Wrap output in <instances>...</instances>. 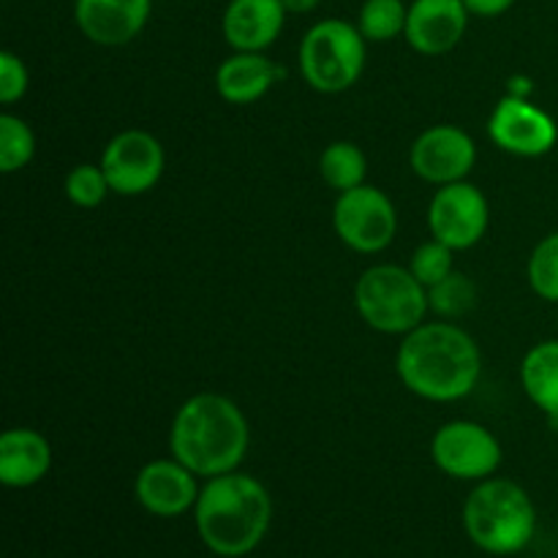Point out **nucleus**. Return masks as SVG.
<instances>
[{
    "label": "nucleus",
    "mask_w": 558,
    "mask_h": 558,
    "mask_svg": "<svg viewBox=\"0 0 558 558\" xmlns=\"http://www.w3.org/2000/svg\"><path fill=\"white\" fill-rule=\"evenodd\" d=\"M401 385L430 403H456L472 396L483 376L477 341L452 322H423L407 332L396 354Z\"/></svg>",
    "instance_id": "obj_1"
},
{
    "label": "nucleus",
    "mask_w": 558,
    "mask_h": 558,
    "mask_svg": "<svg viewBox=\"0 0 558 558\" xmlns=\"http://www.w3.org/2000/svg\"><path fill=\"white\" fill-rule=\"evenodd\" d=\"M251 447L243 409L218 392H196L180 403L169 428V452L199 480L238 472Z\"/></svg>",
    "instance_id": "obj_2"
},
{
    "label": "nucleus",
    "mask_w": 558,
    "mask_h": 558,
    "mask_svg": "<svg viewBox=\"0 0 558 558\" xmlns=\"http://www.w3.org/2000/svg\"><path fill=\"white\" fill-rule=\"evenodd\" d=\"M194 521L210 554L243 558L254 554L270 532L272 499L256 477L229 472L202 485Z\"/></svg>",
    "instance_id": "obj_3"
},
{
    "label": "nucleus",
    "mask_w": 558,
    "mask_h": 558,
    "mask_svg": "<svg viewBox=\"0 0 558 558\" xmlns=\"http://www.w3.org/2000/svg\"><path fill=\"white\" fill-rule=\"evenodd\" d=\"M463 529L485 554L515 556L532 545L537 532V507L518 483L488 477L466 496Z\"/></svg>",
    "instance_id": "obj_4"
},
{
    "label": "nucleus",
    "mask_w": 558,
    "mask_h": 558,
    "mask_svg": "<svg viewBox=\"0 0 558 558\" xmlns=\"http://www.w3.org/2000/svg\"><path fill=\"white\" fill-rule=\"evenodd\" d=\"M368 60V41L357 25L327 16L305 31L298 49V65L305 85L325 96L349 90L360 82Z\"/></svg>",
    "instance_id": "obj_5"
},
{
    "label": "nucleus",
    "mask_w": 558,
    "mask_h": 558,
    "mask_svg": "<svg viewBox=\"0 0 558 558\" xmlns=\"http://www.w3.org/2000/svg\"><path fill=\"white\" fill-rule=\"evenodd\" d=\"M354 308L371 330L407 336L430 314L428 289L401 265H374L354 283Z\"/></svg>",
    "instance_id": "obj_6"
},
{
    "label": "nucleus",
    "mask_w": 558,
    "mask_h": 558,
    "mask_svg": "<svg viewBox=\"0 0 558 558\" xmlns=\"http://www.w3.org/2000/svg\"><path fill=\"white\" fill-rule=\"evenodd\" d=\"M332 229L347 248L374 256L392 245L398 234V210L390 196L376 185L338 194L332 205Z\"/></svg>",
    "instance_id": "obj_7"
},
{
    "label": "nucleus",
    "mask_w": 558,
    "mask_h": 558,
    "mask_svg": "<svg viewBox=\"0 0 558 558\" xmlns=\"http://www.w3.org/2000/svg\"><path fill=\"white\" fill-rule=\"evenodd\" d=\"M430 458L436 466L461 483H483L501 466V441L494 430L474 420H450L430 439Z\"/></svg>",
    "instance_id": "obj_8"
},
{
    "label": "nucleus",
    "mask_w": 558,
    "mask_h": 558,
    "mask_svg": "<svg viewBox=\"0 0 558 558\" xmlns=\"http://www.w3.org/2000/svg\"><path fill=\"white\" fill-rule=\"evenodd\" d=\"M101 169L118 196H142L153 191L167 169V153L158 136L145 129L120 131L101 153Z\"/></svg>",
    "instance_id": "obj_9"
},
{
    "label": "nucleus",
    "mask_w": 558,
    "mask_h": 558,
    "mask_svg": "<svg viewBox=\"0 0 558 558\" xmlns=\"http://www.w3.org/2000/svg\"><path fill=\"white\" fill-rule=\"evenodd\" d=\"M490 223V207L483 191L469 180L436 189L428 205L430 238L450 245L452 251H469L485 238Z\"/></svg>",
    "instance_id": "obj_10"
},
{
    "label": "nucleus",
    "mask_w": 558,
    "mask_h": 558,
    "mask_svg": "<svg viewBox=\"0 0 558 558\" xmlns=\"http://www.w3.org/2000/svg\"><path fill=\"white\" fill-rule=\"evenodd\" d=\"M488 136L499 150L518 158L548 156L558 142V125L545 109L507 93L488 118Z\"/></svg>",
    "instance_id": "obj_11"
},
{
    "label": "nucleus",
    "mask_w": 558,
    "mask_h": 558,
    "mask_svg": "<svg viewBox=\"0 0 558 558\" xmlns=\"http://www.w3.org/2000/svg\"><path fill=\"white\" fill-rule=\"evenodd\" d=\"M474 163H477V145L466 131L450 123L425 129L409 150L412 172L436 189L466 180Z\"/></svg>",
    "instance_id": "obj_12"
},
{
    "label": "nucleus",
    "mask_w": 558,
    "mask_h": 558,
    "mask_svg": "<svg viewBox=\"0 0 558 558\" xmlns=\"http://www.w3.org/2000/svg\"><path fill=\"white\" fill-rule=\"evenodd\" d=\"M196 480L199 477L178 458H158L145 463L136 474V501L156 518H180L196 507L202 490Z\"/></svg>",
    "instance_id": "obj_13"
},
{
    "label": "nucleus",
    "mask_w": 558,
    "mask_h": 558,
    "mask_svg": "<svg viewBox=\"0 0 558 558\" xmlns=\"http://www.w3.org/2000/svg\"><path fill=\"white\" fill-rule=\"evenodd\" d=\"M469 20L472 14L463 0H412L403 38L417 54L439 58L463 41Z\"/></svg>",
    "instance_id": "obj_14"
},
{
    "label": "nucleus",
    "mask_w": 558,
    "mask_h": 558,
    "mask_svg": "<svg viewBox=\"0 0 558 558\" xmlns=\"http://www.w3.org/2000/svg\"><path fill=\"white\" fill-rule=\"evenodd\" d=\"M153 0H74V22L96 47H125L147 27Z\"/></svg>",
    "instance_id": "obj_15"
},
{
    "label": "nucleus",
    "mask_w": 558,
    "mask_h": 558,
    "mask_svg": "<svg viewBox=\"0 0 558 558\" xmlns=\"http://www.w3.org/2000/svg\"><path fill=\"white\" fill-rule=\"evenodd\" d=\"M287 16L281 0H229L221 33L234 52H265L278 41Z\"/></svg>",
    "instance_id": "obj_16"
},
{
    "label": "nucleus",
    "mask_w": 558,
    "mask_h": 558,
    "mask_svg": "<svg viewBox=\"0 0 558 558\" xmlns=\"http://www.w3.org/2000/svg\"><path fill=\"white\" fill-rule=\"evenodd\" d=\"M283 76H287V69H281L265 52H234L218 65L216 90L227 104L248 107L265 98Z\"/></svg>",
    "instance_id": "obj_17"
},
{
    "label": "nucleus",
    "mask_w": 558,
    "mask_h": 558,
    "mask_svg": "<svg viewBox=\"0 0 558 558\" xmlns=\"http://www.w3.org/2000/svg\"><path fill=\"white\" fill-rule=\"evenodd\" d=\"M52 469V445L33 428H11L0 436V483L31 488Z\"/></svg>",
    "instance_id": "obj_18"
},
{
    "label": "nucleus",
    "mask_w": 558,
    "mask_h": 558,
    "mask_svg": "<svg viewBox=\"0 0 558 558\" xmlns=\"http://www.w3.org/2000/svg\"><path fill=\"white\" fill-rule=\"evenodd\" d=\"M521 385L529 401L558 423V341H543L521 363Z\"/></svg>",
    "instance_id": "obj_19"
},
{
    "label": "nucleus",
    "mask_w": 558,
    "mask_h": 558,
    "mask_svg": "<svg viewBox=\"0 0 558 558\" xmlns=\"http://www.w3.org/2000/svg\"><path fill=\"white\" fill-rule=\"evenodd\" d=\"M319 174L338 194L360 189L368 178V156L363 153V147L349 140L330 142L319 156Z\"/></svg>",
    "instance_id": "obj_20"
},
{
    "label": "nucleus",
    "mask_w": 558,
    "mask_h": 558,
    "mask_svg": "<svg viewBox=\"0 0 558 558\" xmlns=\"http://www.w3.org/2000/svg\"><path fill=\"white\" fill-rule=\"evenodd\" d=\"M409 3L403 0H365L360 5L357 27L368 44H387L407 33Z\"/></svg>",
    "instance_id": "obj_21"
},
{
    "label": "nucleus",
    "mask_w": 558,
    "mask_h": 558,
    "mask_svg": "<svg viewBox=\"0 0 558 558\" xmlns=\"http://www.w3.org/2000/svg\"><path fill=\"white\" fill-rule=\"evenodd\" d=\"M36 156V134L14 112L0 114V172L14 174Z\"/></svg>",
    "instance_id": "obj_22"
},
{
    "label": "nucleus",
    "mask_w": 558,
    "mask_h": 558,
    "mask_svg": "<svg viewBox=\"0 0 558 558\" xmlns=\"http://www.w3.org/2000/svg\"><path fill=\"white\" fill-rule=\"evenodd\" d=\"M428 305L430 314H436L439 319H461L477 305V287L472 278L456 270L445 281L428 289Z\"/></svg>",
    "instance_id": "obj_23"
},
{
    "label": "nucleus",
    "mask_w": 558,
    "mask_h": 558,
    "mask_svg": "<svg viewBox=\"0 0 558 558\" xmlns=\"http://www.w3.org/2000/svg\"><path fill=\"white\" fill-rule=\"evenodd\" d=\"M529 287L545 303L558 305V232L548 234L534 245L526 265Z\"/></svg>",
    "instance_id": "obj_24"
},
{
    "label": "nucleus",
    "mask_w": 558,
    "mask_h": 558,
    "mask_svg": "<svg viewBox=\"0 0 558 558\" xmlns=\"http://www.w3.org/2000/svg\"><path fill=\"white\" fill-rule=\"evenodd\" d=\"M63 191L65 196H69L71 205L85 207V210L98 207L109 194H112L101 163H76V167L65 174Z\"/></svg>",
    "instance_id": "obj_25"
},
{
    "label": "nucleus",
    "mask_w": 558,
    "mask_h": 558,
    "mask_svg": "<svg viewBox=\"0 0 558 558\" xmlns=\"http://www.w3.org/2000/svg\"><path fill=\"white\" fill-rule=\"evenodd\" d=\"M407 267L412 270V276L417 278L425 289H430V287H436V283L445 281L447 276H452V272H456V251H452L450 245H445V243H439V240L430 238L428 243H423L414 248L412 259H409Z\"/></svg>",
    "instance_id": "obj_26"
},
{
    "label": "nucleus",
    "mask_w": 558,
    "mask_h": 558,
    "mask_svg": "<svg viewBox=\"0 0 558 558\" xmlns=\"http://www.w3.org/2000/svg\"><path fill=\"white\" fill-rule=\"evenodd\" d=\"M31 87V74H27L25 60L11 49L0 52V104L14 107Z\"/></svg>",
    "instance_id": "obj_27"
},
{
    "label": "nucleus",
    "mask_w": 558,
    "mask_h": 558,
    "mask_svg": "<svg viewBox=\"0 0 558 558\" xmlns=\"http://www.w3.org/2000/svg\"><path fill=\"white\" fill-rule=\"evenodd\" d=\"M469 14L480 16V20H496V16L507 14L515 5V0H463Z\"/></svg>",
    "instance_id": "obj_28"
},
{
    "label": "nucleus",
    "mask_w": 558,
    "mask_h": 558,
    "mask_svg": "<svg viewBox=\"0 0 558 558\" xmlns=\"http://www.w3.org/2000/svg\"><path fill=\"white\" fill-rule=\"evenodd\" d=\"M281 3L283 9H287V14L303 16V14H314V11L322 5V0H281Z\"/></svg>",
    "instance_id": "obj_29"
}]
</instances>
